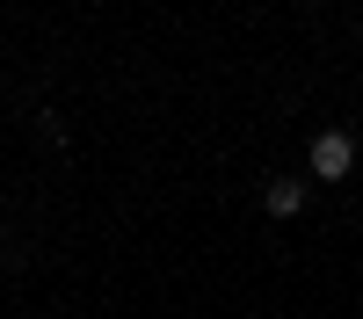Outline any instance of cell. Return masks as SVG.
Instances as JSON below:
<instances>
[{
    "label": "cell",
    "instance_id": "1",
    "mask_svg": "<svg viewBox=\"0 0 363 319\" xmlns=\"http://www.w3.org/2000/svg\"><path fill=\"white\" fill-rule=\"evenodd\" d=\"M349 167H356V138L349 131H320L313 138V174H320V182H342Z\"/></svg>",
    "mask_w": 363,
    "mask_h": 319
},
{
    "label": "cell",
    "instance_id": "2",
    "mask_svg": "<svg viewBox=\"0 0 363 319\" xmlns=\"http://www.w3.org/2000/svg\"><path fill=\"white\" fill-rule=\"evenodd\" d=\"M262 211L269 218H298V211H306V189H298V182H269L262 189Z\"/></svg>",
    "mask_w": 363,
    "mask_h": 319
}]
</instances>
